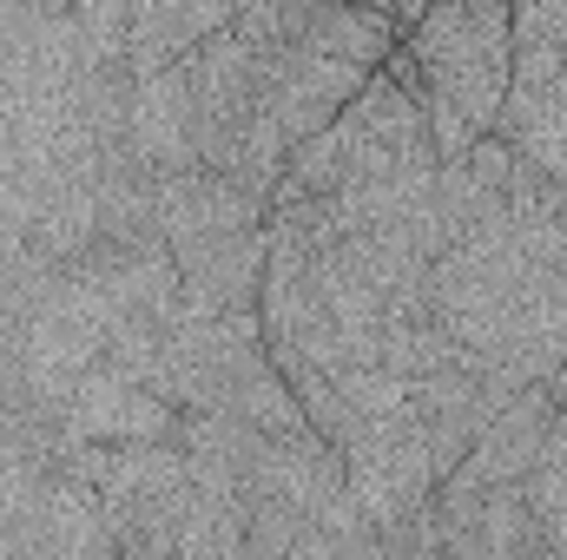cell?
Listing matches in <instances>:
<instances>
[{"mask_svg": "<svg viewBox=\"0 0 567 560\" xmlns=\"http://www.w3.org/2000/svg\"><path fill=\"white\" fill-rule=\"evenodd\" d=\"M60 462L93 488L120 554H245V495L205 475L172 435L66 442Z\"/></svg>", "mask_w": 567, "mask_h": 560, "instance_id": "obj_1", "label": "cell"}, {"mask_svg": "<svg viewBox=\"0 0 567 560\" xmlns=\"http://www.w3.org/2000/svg\"><path fill=\"white\" fill-rule=\"evenodd\" d=\"M435 165H442V152H435V133H429L423 73H416L410 46L396 40L390 60L357 86V100L284 158L271 205H303V198L377 185V178H416V172H435Z\"/></svg>", "mask_w": 567, "mask_h": 560, "instance_id": "obj_2", "label": "cell"}, {"mask_svg": "<svg viewBox=\"0 0 567 560\" xmlns=\"http://www.w3.org/2000/svg\"><path fill=\"white\" fill-rule=\"evenodd\" d=\"M423 73V106L442 165L502 126L515 86V7L508 0H429L403 27Z\"/></svg>", "mask_w": 567, "mask_h": 560, "instance_id": "obj_3", "label": "cell"}, {"mask_svg": "<svg viewBox=\"0 0 567 560\" xmlns=\"http://www.w3.org/2000/svg\"><path fill=\"white\" fill-rule=\"evenodd\" d=\"M152 218H158V238L172 245V258H192L218 238L258 231L271 218V198L238 185L218 165H172V172H152Z\"/></svg>", "mask_w": 567, "mask_h": 560, "instance_id": "obj_4", "label": "cell"}, {"mask_svg": "<svg viewBox=\"0 0 567 560\" xmlns=\"http://www.w3.org/2000/svg\"><path fill=\"white\" fill-rule=\"evenodd\" d=\"M60 428H66V442H158V435L178 428V409L145 376H133L126 363L100 356L73 383V396L60 409Z\"/></svg>", "mask_w": 567, "mask_h": 560, "instance_id": "obj_5", "label": "cell"}, {"mask_svg": "<svg viewBox=\"0 0 567 560\" xmlns=\"http://www.w3.org/2000/svg\"><path fill=\"white\" fill-rule=\"evenodd\" d=\"M245 7L251 0H133V66L185 60L198 40H212Z\"/></svg>", "mask_w": 567, "mask_h": 560, "instance_id": "obj_6", "label": "cell"}, {"mask_svg": "<svg viewBox=\"0 0 567 560\" xmlns=\"http://www.w3.org/2000/svg\"><path fill=\"white\" fill-rule=\"evenodd\" d=\"M528 495V515H535V535H542V554H567V416L555 409V428L522 481Z\"/></svg>", "mask_w": 567, "mask_h": 560, "instance_id": "obj_7", "label": "cell"}, {"mask_svg": "<svg viewBox=\"0 0 567 560\" xmlns=\"http://www.w3.org/2000/svg\"><path fill=\"white\" fill-rule=\"evenodd\" d=\"M80 40L100 53V60H126L133 66V0H66Z\"/></svg>", "mask_w": 567, "mask_h": 560, "instance_id": "obj_8", "label": "cell"}, {"mask_svg": "<svg viewBox=\"0 0 567 560\" xmlns=\"http://www.w3.org/2000/svg\"><path fill=\"white\" fill-rule=\"evenodd\" d=\"M515 7V33L522 40H548L567 60V0H508Z\"/></svg>", "mask_w": 567, "mask_h": 560, "instance_id": "obj_9", "label": "cell"}, {"mask_svg": "<svg viewBox=\"0 0 567 560\" xmlns=\"http://www.w3.org/2000/svg\"><path fill=\"white\" fill-rule=\"evenodd\" d=\"M350 7H377V13H396V0H350Z\"/></svg>", "mask_w": 567, "mask_h": 560, "instance_id": "obj_10", "label": "cell"}]
</instances>
